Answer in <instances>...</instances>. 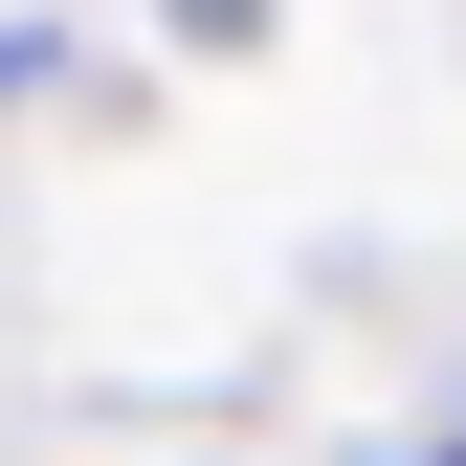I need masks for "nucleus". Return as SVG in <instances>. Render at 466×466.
I'll return each mask as SVG.
<instances>
[{
    "mask_svg": "<svg viewBox=\"0 0 466 466\" xmlns=\"http://www.w3.org/2000/svg\"><path fill=\"white\" fill-rule=\"evenodd\" d=\"M178 23H200V45H245V23H267V0H178Z\"/></svg>",
    "mask_w": 466,
    "mask_h": 466,
    "instance_id": "f257e3e1",
    "label": "nucleus"
},
{
    "mask_svg": "<svg viewBox=\"0 0 466 466\" xmlns=\"http://www.w3.org/2000/svg\"><path fill=\"white\" fill-rule=\"evenodd\" d=\"M444 466H466V444H444Z\"/></svg>",
    "mask_w": 466,
    "mask_h": 466,
    "instance_id": "f03ea898",
    "label": "nucleus"
}]
</instances>
